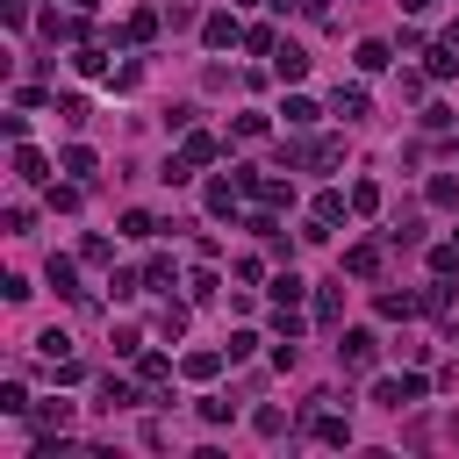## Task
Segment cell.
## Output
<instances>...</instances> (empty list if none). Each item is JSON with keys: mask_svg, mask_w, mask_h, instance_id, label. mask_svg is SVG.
<instances>
[{"mask_svg": "<svg viewBox=\"0 0 459 459\" xmlns=\"http://www.w3.org/2000/svg\"><path fill=\"white\" fill-rule=\"evenodd\" d=\"M344 165V136H287L280 143V172H330Z\"/></svg>", "mask_w": 459, "mask_h": 459, "instance_id": "cell-1", "label": "cell"}, {"mask_svg": "<svg viewBox=\"0 0 459 459\" xmlns=\"http://www.w3.org/2000/svg\"><path fill=\"white\" fill-rule=\"evenodd\" d=\"M337 359H344V373H373V366H380V337H373V330H344Z\"/></svg>", "mask_w": 459, "mask_h": 459, "instance_id": "cell-2", "label": "cell"}, {"mask_svg": "<svg viewBox=\"0 0 459 459\" xmlns=\"http://www.w3.org/2000/svg\"><path fill=\"white\" fill-rule=\"evenodd\" d=\"M373 402H380V409H394V416H402V409H416V402H423V373H402V380H373Z\"/></svg>", "mask_w": 459, "mask_h": 459, "instance_id": "cell-3", "label": "cell"}, {"mask_svg": "<svg viewBox=\"0 0 459 459\" xmlns=\"http://www.w3.org/2000/svg\"><path fill=\"white\" fill-rule=\"evenodd\" d=\"M136 380H143V402H165V380H172V359H165V351H136Z\"/></svg>", "mask_w": 459, "mask_h": 459, "instance_id": "cell-4", "label": "cell"}, {"mask_svg": "<svg viewBox=\"0 0 459 459\" xmlns=\"http://www.w3.org/2000/svg\"><path fill=\"white\" fill-rule=\"evenodd\" d=\"M201 43H208V50H230V43H244V22H237L230 7H215V14L201 22Z\"/></svg>", "mask_w": 459, "mask_h": 459, "instance_id": "cell-5", "label": "cell"}, {"mask_svg": "<svg viewBox=\"0 0 459 459\" xmlns=\"http://www.w3.org/2000/svg\"><path fill=\"white\" fill-rule=\"evenodd\" d=\"M43 280L65 294V301H86V287H79V258H65V251H50V265H43Z\"/></svg>", "mask_w": 459, "mask_h": 459, "instance_id": "cell-6", "label": "cell"}, {"mask_svg": "<svg viewBox=\"0 0 459 459\" xmlns=\"http://www.w3.org/2000/svg\"><path fill=\"white\" fill-rule=\"evenodd\" d=\"M308 437H316V445H351V416L316 409V416H308Z\"/></svg>", "mask_w": 459, "mask_h": 459, "instance_id": "cell-7", "label": "cell"}, {"mask_svg": "<svg viewBox=\"0 0 459 459\" xmlns=\"http://www.w3.org/2000/svg\"><path fill=\"white\" fill-rule=\"evenodd\" d=\"M373 308H380V316H387V323H409V316H416V308H423V301H416V294H409V287H380V294H373Z\"/></svg>", "mask_w": 459, "mask_h": 459, "instance_id": "cell-8", "label": "cell"}, {"mask_svg": "<svg viewBox=\"0 0 459 459\" xmlns=\"http://www.w3.org/2000/svg\"><path fill=\"white\" fill-rule=\"evenodd\" d=\"M136 402H143V380H122V373L100 380V409H136Z\"/></svg>", "mask_w": 459, "mask_h": 459, "instance_id": "cell-9", "label": "cell"}, {"mask_svg": "<svg viewBox=\"0 0 459 459\" xmlns=\"http://www.w3.org/2000/svg\"><path fill=\"white\" fill-rule=\"evenodd\" d=\"M330 115H344V122H366V115H373L366 86H337V93H330Z\"/></svg>", "mask_w": 459, "mask_h": 459, "instance_id": "cell-10", "label": "cell"}, {"mask_svg": "<svg viewBox=\"0 0 459 459\" xmlns=\"http://www.w3.org/2000/svg\"><path fill=\"white\" fill-rule=\"evenodd\" d=\"M179 158H186V165L201 172V165H215V158H222V143H215L208 129H186V143H179Z\"/></svg>", "mask_w": 459, "mask_h": 459, "instance_id": "cell-11", "label": "cell"}, {"mask_svg": "<svg viewBox=\"0 0 459 459\" xmlns=\"http://www.w3.org/2000/svg\"><path fill=\"white\" fill-rule=\"evenodd\" d=\"M14 179H22V186H43V179H50V158L29 151V143H14Z\"/></svg>", "mask_w": 459, "mask_h": 459, "instance_id": "cell-12", "label": "cell"}, {"mask_svg": "<svg viewBox=\"0 0 459 459\" xmlns=\"http://www.w3.org/2000/svg\"><path fill=\"white\" fill-rule=\"evenodd\" d=\"M308 215H316V222H323V230H337V222H344V215H351V194H337V186H323V194H316V208H308Z\"/></svg>", "mask_w": 459, "mask_h": 459, "instance_id": "cell-13", "label": "cell"}, {"mask_svg": "<svg viewBox=\"0 0 459 459\" xmlns=\"http://www.w3.org/2000/svg\"><path fill=\"white\" fill-rule=\"evenodd\" d=\"M29 423H36V437H50V430H65V423H72V402H57V394H50V402H36V409H29Z\"/></svg>", "mask_w": 459, "mask_h": 459, "instance_id": "cell-14", "label": "cell"}, {"mask_svg": "<svg viewBox=\"0 0 459 459\" xmlns=\"http://www.w3.org/2000/svg\"><path fill=\"white\" fill-rule=\"evenodd\" d=\"M43 36H50V43H79V36H86L79 7H72V14H57V7H50V14H43Z\"/></svg>", "mask_w": 459, "mask_h": 459, "instance_id": "cell-15", "label": "cell"}, {"mask_svg": "<svg viewBox=\"0 0 459 459\" xmlns=\"http://www.w3.org/2000/svg\"><path fill=\"white\" fill-rule=\"evenodd\" d=\"M273 72H280L287 86H294V79H308V50H301V43H280V50H273Z\"/></svg>", "mask_w": 459, "mask_h": 459, "instance_id": "cell-16", "label": "cell"}, {"mask_svg": "<svg viewBox=\"0 0 459 459\" xmlns=\"http://www.w3.org/2000/svg\"><path fill=\"white\" fill-rule=\"evenodd\" d=\"M423 72L430 79H452L459 72V43H423Z\"/></svg>", "mask_w": 459, "mask_h": 459, "instance_id": "cell-17", "label": "cell"}, {"mask_svg": "<svg viewBox=\"0 0 459 459\" xmlns=\"http://www.w3.org/2000/svg\"><path fill=\"white\" fill-rule=\"evenodd\" d=\"M344 273L351 280H380V244H351L344 251Z\"/></svg>", "mask_w": 459, "mask_h": 459, "instance_id": "cell-18", "label": "cell"}, {"mask_svg": "<svg viewBox=\"0 0 459 459\" xmlns=\"http://www.w3.org/2000/svg\"><path fill=\"white\" fill-rule=\"evenodd\" d=\"M416 301H423V316H452V273H437L430 287H416Z\"/></svg>", "mask_w": 459, "mask_h": 459, "instance_id": "cell-19", "label": "cell"}, {"mask_svg": "<svg viewBox=\"0 0 459 459\" xmlns=\"http://www.w3.org/2000/svg\"><path fill=\"white\" fill-rule=\"evenodd\" d=\"M351 65H359V72H387V65H394V50H387L380 36H366V43L351 50Z\"/></svg>", "mask_w": 459, "mask_h": 459, "instance_id": "cell-20", "label": "cell"}, {"mask_svg": "<svg viewBox=\"0 0 459 459\" xmlns=\"http://www.w3.org/2000/svg\"><path fill=\"white\" fill-rule=\"evenodd\" d=\"M93 165H100V158H93L86 143H65V151H57V172H72V179H93Z\"/></svg>", "mask_w": 459, "mask_h": 459, "instance_id": "cell-21", "label": "cell"}, {"mask_svg": "<svg viewBox=\"0 0 459 459\" xmlns=\"http://www.w3.org/2000/svg\"><path fill=\"white\" fill-rule=\"evenodd\" d=\"M237 194H244V186H237V172H230V179H208V194H201V201H208V215H230V208H237Z\"/></svg>", "mask_w": 459, "mask_h": 459, "instance_id": "cell-22", "label": "cell"}, {"mask_svg": "<svg viewBox=\"0 0 459 459\" xmlns=\"http://www.w3.org/2000/svg\"><path fill=\"white\" fill-rule=\"evenodd\" d=\"M344 280H330V287H316V323L323 330H337V316H344V294H337Z\"/></svg>", "mask_w": 459, "mask_h": 459, "instance_id": "cell-23", "label": "cell"}, {"mask_svg": "<svg viewBox=\"0 0 459 459\" xmlns=\"http://www.w3.org/2000/svg\"><path fill=\"white\" fill-rule=\"evenodd\" d=\"M222 359H230V351H186V359H179V373H186V380H215V373H222Z\"/></svg>", "mask_w": 459, "mask_h": 459, "instance_id": "cell-24", "label": "cell"}, {"mask_svg": "<svg viewBox=\"0 0 459 459\" xmlns=\"http://www.w3.org/2000/svg\"><path fill=\"white\" fill-rule=\"evenodd\" d=\"M265 294H273V301H301V294H308V280L287 265V273H273V280H265Z\"/></svg>", "mask_w": 459, "mask_h": 459, "instance_id": "cell-25", "label": "cell"}, {"mask_svg": "<svg viewBox=\"0 0 459 459\" xmlns=\"http://www.w3.org/2000/svg\"><path fill=\"white\" fill-rule=\"evenodd\" d=\"M122 36H129V43H151V36H158V7H136V14L122 22Z\"/></svg>", "mask_w": 459, "mask_h": 459, "instance_id": "cell-26", "label": "cell"}, {"mask_svg": "<svg viewBox=\"0 0 459 459\" xmlns=\"http://www.w3.org/2000/svg\"><path fill=\"white\" fill-rule=\"evenodd\" d=\"M280 115H287V129H308V122L323 115V108H316L308 93H287V108H280Z\"/></svg>", "mask_w": 459, "mask_h": 459, "instance_id": "cell-27", "label": "cell"}, {"mask_svg": "<svg viewBox=\"0 0 459 459\" xmlns=\"http://www.w3.org/2000/svg\"><path fill=\"white\" fill-rule=\"evenodd\" d=\"M387 244H423V215H416V208H402V215H394V230H387Z\"/></svg>", "mask_w": 459, "mask_h": 459, "instance_id": "cell-28", "label": "cell"}, {"mask_svg": "<svg viewBox=\"0 0 459 459\" xmlns=\"http://www.w3.org/2000/svg\"><path fill=\"white\" fill-rule=\"evenodd\" d=\"M158 337H172V344L186 337V301H165V308H158Z\"/></svg>", "mask_w": 459, "mask_h": 459, "instance_id": "cell-29", "label": "cell"}, {"mask_svg": "<svg viewBox=\"0 0 459 459\" xmlns=\"http://www.w3.org/2000/svg\"><path fill=\"white\" fill-rule=\"evenodd\" d=\"M143 287H158V294H172V287H179V273H172V258H151V265H143Z\"/></svg>", "mask_w": 459, "mask_h": 459, "instance_id": "cell-30", "label": "cell"}, {"mask_svg": "<svg viewBox=\"0 0 459 459\" xmlns=\"http://www.w3.org/2000/svg\"><path fill=\"white\" fill-rule=\"evenodd\" d=\"M108 287H115V301H136V294H143V273H129V265H115V273H108Z\"/></svg>", "mask_w": 459, "mask_h": 459, "instance_id": "cell-31", "label": "cell"}, {"mask_svg": "<svg viewBox=\"0 0 459 459\" xmlns=\"http://www.w3.org/2000/svg\"><path fill=\"white\" fill-rule=\"evenodd\" d=\"M215 287H222V280H215V273H208V265H201V273H194V280H186V301H194V308H208V301H215Z\"/></svg>", "mask_w": 459, "mask_h": 459, "instance_id": "cell-32", "label": "cell"}, {"mask_svg": "<svg viewBox=\"0 0 459 459\" xmlns=\"http://www.w3.org/2000/svg\"><path fill=\"white\" fill-rule=\"evenodd\" d=\"M29 409H36V402H29V387H22V380H7V387H0V416H29Z\"/></svg>", "mask_w": 459, "mask_h": 459, "instance_id": "cell-33", "label": "cell"}, {"mask_svg": "<svg viewBox=\"0 0 459 459\" xmlns=\"http://www.w3.org/2000/svg\"><path fill=\"white\" fill-rule=\"evenodd\" d=\"M430 208H459V172H437L430 179Z\"/></svg>", "mask_w": 459, "mask_h": 459, "instance_id": "cell-34", "label": "cell"}, {"mask_svg": "<svg viewBox=\"0 0 459 459\" xmlns=\"http://www.w3.org/2000/svg\"><path fill=\"white\" fill-rule=\"evenodd\" d=\"M72 65H79L86 79H100V72H108V50H100V43H79V57H72Z\"/></svg>", "mask_w": 459, "mask_h": 459, "instance_id": "cell-35", "label": "cell"}, {"mask_svg": "<svg viewBox=\"0 0 459 459\" xmlns=\"http://www.w3.org/2000/svg\"><path fill=\"white\" fill-rule=\"evenodd\" d=\"M351 215H380V186H373V179L351 186Z\"/></svg>", "mask_w": 459, "mask_h": 459, "instance_id": "cell-36", "label": "cell"}, {"mask_svg": "<svg viewBox=\"0 0 459 459\" xmlns=\"http://www.w3.org/2000/svg\"><path fill=\"white\" fill-rule=\"evenodd\" d=\"M251 430H258V437H287V409H258Z\"/></svg>", "mask_w": 459, "mask_h": 459, "instance_id": "cell-37", "label": "cell"}, {"mask_svg": "<svg viewBox=\"0 0 459 459\" xmlns=\"http://www.w3.org/2000/svg\"><path fill=\"white\" fill-rule=\"evenodd\" d=\"M108 79H115V93H136V86H143V65H136V57H129V65H115V72H108Z\"/></svg>", "mask_w": 459, "mask_h": 459, "instance_id": "cell-38", "label": "cell"}, {"mask_svg": "<svg viewBox=\"0 0 459 459\" xmlns=\"http://www.w3.org/2000/svg\"><path fill=\"white\" fill-rule=\"evenodd\" d=\"M57 122L79 129V122H86V100H79V93H57Z\"/></svg>", "mask_w": 459, "mask_h": 459, "instance_id": "cell-39", "label": "cell"}, {"mask_svg": "<svg viewBox=\"0 0 459 459\" xmlns=\"http://www.w3.org/2000/svg\"><path fill=\"white\" fill-rule=\"evenodd\" d=\"M79 258H86V265H115V244H108V237H86Z\"/></svg>", "mask_w": 459, "mask_h": 459, "instance_id": "cell-40", "label": "cell"}, {"mask_svg": "<svg viewBox=\"0 0 459 459\" xmlns=\"http://www.w3.org/2000/svg\"><path fill=\"white\" fill-rule=\"evenodd\" d=\"M36 351H43V359H72V337H65V330H43Z\"/></svg>", "mask_w": 459, "mask_h": 459, "instance_id": "cell-41", "label": "cell"}, {"mask_svg": "<svg viewBox=\"0 0 459 459\" xmlns=\"http://www.w3.org/2000/svg\"><path fill=\"white\" fill-rule=\"evenodd\" d=\"M258 351V330H230V366H244Z\"/></svg>", "mask_w": 459, "mask_h": 459, "instance_id": "cell-42", "label": "cell"}, {"mask_svg": "<svg viewBox=\"0 0 459 459\" xmlns=\"http://www.w3.org/2000/svg\"><path fill=\"white\" fill-rule=\"evenodd\" d=\"M194 409H201V423H230V416H237V402H222V394H208V402H194Z\"/></svg>", "mask_w": 459, "mask_h": 459, "instance_id": "cell-43", "label": "cell"}, {"mask_svg": "<svg viewBox=\"0 0 459 459\" xmlns=\"http://www.w3.org/2000/svg\"><path fill=\"white\" fill-rule=\"evenodd\" d=\"M430 273H459V237L452 244H430Z\"/></svg>", "mask_w": 459, "mask_h": 459, "instance_id": "cell-44", "label": "cell"}, {"mask_svg": "<svg viewBox=\"0 0 459 459\" xmlns=\"http://www.w3.org/2000/svg\"><path fill=\"white\" fill-rule=\"evenodd\" d=\"M244 43H251V50H265V57H273V50H280V36H273V29H265V22H251V29H244Z\"/></svg>", "mask_w": 459, "mask_h": 459, "instance_id": "cell-45", "label": "cell"}, {"mask_svg": "<svg viewBox=\"0 0 459 459\" xmlns=\"http://www.w3.org/2000/svg\"><path fill=\"white\" fill-rule=\"evenodd\" d=\"M230 136H237V143H251V136H265V115H237V122H230Z\"/></svg>", "mask_w": 459, "mask_h": 459, "instance_id": "cell-46", "label": "cell"}, {"mask_svg": "<svg viewBox=\"0 0 459 459\" xmlns=\"http://www.w3.org/2000/svg\"><path fill=\"white\" fill-rule=\"evenodd\" d=\"M122 237H158V222H151L143 208H129V215H122Z\"/></svg>", "mask_w": 459, "mask_h": 459, "instance_id": "cell-47", "label": "cell"}, {"mask_svg": "<svg viewBox=\"0 0 459 459\" xmlns=\"http://www.w3.org/2000/svg\"><path fill=\"white\" fill-rule=\"evenodd\" d=\"M136 351H143V337H136V330L122 323V330H115V359H136Z\"/></svg>", "mask_w": 459, "mask_h": 459, "instance_id": "cell-48", "label": "cell"}, {"mask_svg": "<svg viewBox=\"0 0 459 459\" xmlns=\"http://www.w3.org/2000/svg\"><path fill=\"white\" fill-rule=\"evenodd\" d=\"M0 14H7V29H22V22H29V0H7Z\"/></svg>", "mask_w": 459, "mask_h": 459, "instance_id": "cell-49", "label": "cell"}, {"mask_svg": "<svg viewBox=\"0 0 459 459\" xmlns=\"http://www.w3.org/2000/svg\"><path fill=\"white\" fill-rule=\"evenodd\" d=\"M294 7H301L308 22H323V14H330V0H294Z\"/></svg>", "mask_w": 459, "mask_h": 459, "instance_id": "cell-50", "label": "cell"}, {"mask_svg": "<svg viewBox=\"0 0 459 459\" xmlns=\"http://www.w3.org/2000/svg\"><path fill=\"white\" fill-rule=\"evenodd\" d=\"M72 7H79V14H93V7H100V0H72Z\"/></svg>", "mask_w": 459, "mask_h": 459, "instance_id": "cell-51", "label": "cell"}, {"mask_svg": "<svg viewBox=\"0 0 459 459\" xmlns=\"http://www.w3.org/2000/svg\"><path fill=\"white\" fill-rule=\"evenodd\" d=\"M402 7H409V14H423V7H430V0H402Z\"/></svg>", "mask_w": 459, "mask_h": 459, "instance_id": "cell-52", "label": "cell"}, {"mask_svg": "<svg viewBox=\"0 0 459 459\" xmlns=\"http://www.w3.org/2000/svg\"><path fill=\"white\" fill-rule=\"evenodd\" d=\"M445 43H459V22H452V29H445Z\"/></svg>", "mask_w": 459, "mask_h": 459, "instance_id": "cell-53", "label": "cell"}]
</instances>
